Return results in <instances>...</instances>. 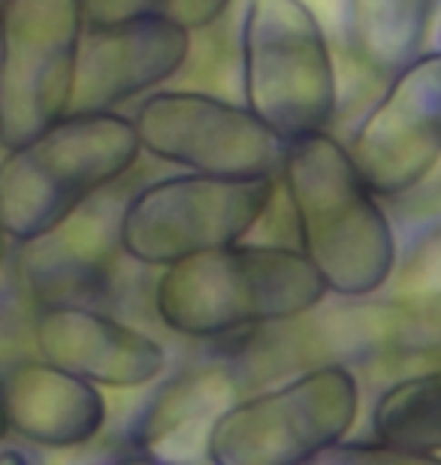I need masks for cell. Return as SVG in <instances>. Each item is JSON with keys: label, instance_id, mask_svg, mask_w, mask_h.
Listing matches in <instances>:
<instances>
[{"label": "cell", "instance_id": "obj_1", "mask_svg": "<svg viewBox=\"0 0 441 465\" xmlns=\"http://www.w3.org/2000/svg\"><path fill=\"white\" fill-rule=\"evenodd\" d=\"M276 182L285 191L296 248L326 293L360 300L390 282L396 269L393 224L339 139L324 130L285 143Z\"/></svg>", "mask_w": 441, "mask_h": 465}, {"label": "cell", "instance_id": "obj_2", "mask_svg": "<svg viewBox=\"0 0 441 465\" xmlns=\"http://www.w3.org/2000/svg\"><path fill=\"white\" fill-rule=\"evenodd\" d=\"M326 287L296 245L230 242L161 266L152 302L157 321L185 339H227L299 321Z\"/></svg>", "mask_w": 441, "mask_h": 465}, {"label": "cell", "instance_id": "obj_3", "mask_svg": "<svg viewBox=\"0 0 441 465\" xmlns=\"http://www.w3.org/2000/svg\"><path fill=\"white\" fill-rule=\"evenodd\" d=\"M127 115L67 113L0 157V232L25 242L55 227L73 209L125 175L139 161Z\"/></svg>", "mask_w": 441, "mask_h": 465}, {"label": "cell", "instance_id": "obj_4", "mask_svg": "<svg viewBox=\"0 0 441 465\" xmlns=\"http://www.w3.org/2000/svg\"><path fill=\"white\" fill-rule=\"evenodd\" d=\"M242 100L281 143L324 134L339 106L330 43L306 0H248L239 31Z\"/></svg>", "mask_w": 441, "mask_h": 465}, {"label": "cell", "instance_id": "obj_5", "mask_svg": "<svg viewBox=\"0 0 441 465\" xmlns=\"http://www.w3.org/2000/svg\"><path fill=\"white\" fill-rule=\"evenodd\" d=\"M360 387L348 366L321 362L285 384L236 396L215 417L203 460L212 465H306L348 439Z\"/></svg>", "mask_w": 441, "mask_h": 465}, {"label": "cell", "instance_id": "obj_6", "mask_svg": "<svg viewBox=\"0 0 441 465\" xmlns=\"http://www.w3.org/2000/svg\"><path fill=\"white\" fill-rule=\"evenodd\" d=\"M276 200L266 175L178 173L127 193L118 242L127 260L161 269L205 248L246 239Z\"/></svg>", "mask_w": 441, "mask_h": 465}, {"label": "cell", "instance_id": "obj_7", "mask_svg": "<svg viewBox=\"0 0 441 465\" xmlns=\"http://www.w3.org/2000/svg\"><path fill=\"white\" fill-rule=\"evenodd\" d=\"M82 34L79 0H9L0 18V148L70 113Z\"/></svg>", "mask_w": 441, "mask_h": 465}, {"label": "cell", "instance_id": "obj_8", "mask_svg": "<svg viewBox=\"0 0 441 465\" xmlns=\"http://www.w3.org/2000/svg\"><path fill=\"white\" fill-rule=\"evenodd\" d=\"M130 124L139 152L191 173L276 179L285 154V143L257 115L203 91H155Z\"/></svg>", "mask_w": 441, "mask_h": 465}, {"label": "cell", "instance_id": "obj_9", "mask_svg": "<svg viewBox=\"0 0 441 465\" xmlns=\"http://www.w3.org/2000/svg\"><path fill=\"white\" fill-rule=\"evenodd\" d=\"M378 197L420 188L441 157V54L426 49L387 82L345 145Z\"/></svg>", "mask_w": 441, "mask_h": 465}, {"label": "cell", "instance_id": "obj_10", "mask_svg": "<svg viewBox=\"0 0 441 465\" xmlns=\"http://www.w3.org/2000/svg\"><path fill=\"white\" fill-rule=\"evenodd\" d=\"M118 182L94 193L79 209L40 236L18 242L15 282L34 309L43 305H103L118 278V215L125 193Z\"/></svg>", "mask_w": 441, "mask_h": 465}, {"label": "cell", "instance_id": "obj_11", "mask_svg": "<svg viewBox=\"0 0 441 465\" xmlns=\"http://www.w3.org/2000/svg\"><path fill=\"white\" fill-rule=\"evenodd\" d=\"M194 34L161 13L109 27L82 25L70 113H112L191 61Z\"/></svg>", "mask_w": 441, "mask_h": 465}, {"label": "cell", "instance_id": "obj_12", "mask_svg": "<svg viewBox=\"0 0 441 465\" xmlns=\"http://www.w3.org/2000/svg\"><path fill=\"white\" fill-rule=\"evenodd\" d=\"M36 357L94 387L134 390L164 371L166 353L152 336L97 305H43L31 314Z\"/></svg>", "mask_w": 441, "mask_h": 465}, {"label": "cell", "instance_id": "obj_13", "mask_svg": "<svg viewBox=\"0 0 441 465\" xmlns=\"http://www.w3.org/2000/svg\"><path fill=\"white\" fill-rule=\"evenodd\" d=\"M0 414L6 432L25 444L73 450L91 444L106 426V399L88 384L40 357L6 362L0 371Z\"/></svg>", "mask_w": 441, "mask_h": 465}, {"label": "cell", "instance_id": "obj_14", "mask_svg": "<svg viewBox=\"0 0 441 465\" xmlns=\"http://www.w3.org/2000/svg\"><path fill=\"white\" fill-rule=\"evenodd\" d=\"M239 396V381L227 366H194L170 378L148 402L136 426V448L145 460L196 462L205 453L212 420Z\"/></svg>", "mask_w": 441, "mask_h": 465}, {"label": "cell", "instance_id": "obj_15", "mask_svg": "<svg viewBox=\"0 0 441 465\" xmlns=\"http://www.w3.org/2000/svg\"><path fill=\"white\" fill-rule=\"evenodd\" d=\"M433 18L436 0H345L354 58L381 82L426 52Z\"/></svg>", "mask_w": 441, "mask_h": 465}, {"label": "cell", "instance_id": "obj_16", "mask_svg": "<svg viewBox=\"0 0 441 465\" xmlns=\"http://www.w3.org/2000/svg\"><path fill=\"white\" fill-rule=\"evenodd\" d=\"M372 439L415 465L441 462V375L438 369L393 381L369 414Z\"/></svg>", "mask_w": 441, "mask_h": 465}, {"label": "cell", "instance_id": "obj_17", "mask_svg": "<svg viewBox=\"0 0 441 465\" xmlns=\"http://www.w3.org/2000/svg\"><path fill=\"white\" fill-rule=\"evenodd\" d=\"M233 0H157V13L173 18L185 31L200 34L218 25Z\"/></svg>", "mask_w": 441, "mask_h": 465}, {"label": "cell", "instance_id": "obj_18", "mask_svg": "<svg viewBox=\"0 0 441 465\" xmlns=\"http://www.w3.org/2000/svg\"><path fill=\"white\" fill-rule=\"evenodd\" d=\"M82 25L109 27L157 13V0H79Z\"/></svg>", "mask_w": 441, "mask_h": 465}, {"label": "cell", "instance_id": "obj_19", "mask_svg": "<svg viewBox=\"0 0 441 465\" xmlns=\"http://www.w3.org/2000/svg\"><path fill=\"white\" fill-rule=\"evenodd\" d=\"M6 245H9V239L0 232V272H4V263H6Z\"/></svg>", "mask_w": 441, "mask_h": 465}, {"label": "cell", "instance_id": "obj_20", "mask_svg": "<svg viewBox=\"0 0 441 465\" xmlns=\"http://www.w3.org/2000/svg\"><path fill=\"white\" fill-rule=\"evenodd\" d=\"M6 435H9V432H6V423H4V414H0V441H4V439H6Z\"/></svg>", "mask_w": 441, "mask_h": 465}, {"label": "cell", "instance_id": "obj_21", "mask_svg": "<svg viewBox=\"0 0 441 465\" xmlns=\"http://www.w3.org/2000/svg\"><path fill=\"white\" fill-rule=\"evenodd\" d=\"M6 4L9 0H0V18H4V13H6Z\"/></svg>", "mask_w": 441, "mask_h": 465}]
</instances>
